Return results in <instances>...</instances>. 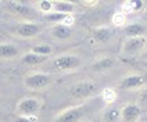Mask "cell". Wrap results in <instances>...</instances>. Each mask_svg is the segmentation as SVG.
I'll return each instance as SVG.
<instances>
[{"label":"cell","mask_w":147,"mask_h":122,"mask_svg":"<svg viewBox=\"0 0 147 122\" xmlns=\"http://www.w3.org/2000/svg\"><path fill=\"white\" fill-rule=\"evenodd\" d=\"M111 22H113V25H115V26H122V25H125V22H126V16L123 14L122 11H117V13H114L113 17H111Z\"/></svg>","instance_id":"23"},{"label":"cell","mask_w":147,"mask_h":122,"mask_svg":"<svg viewBox=\"0 0 147 122\" xmlns=\"http://www.w3.org/2000/svg\"><path fill=\"white\" fill-rule=\"evenodd\" d=\"M97 92V85L92 81H79L69 86L68 89V94L72 98L81 100V98H86L93 96Z\"/></svg>","instance_id":"2"},{"label":"cell","mask_w":147,"mask_h":122,"mask_svg":"<svg viewBox=\"0 0 147 122\" xmlns=\"http://www.w3.org/2000/svg\"><path fill=\"white\" fill-rule=\"evenodd\" d=\"M40 108V101L35 97L21 98L17 104V113L18 117H32L36 115Z\"/></svg>","instance_id":"3"},{"label":"cell","mask_w":147,"mask_h":122,"mask_svg":"<svg viewBox=\"0 0 147 122\" xmlns=\"http://www.w3.org/2000/svg\"><path fill=\"white\" fill-rule=\"evenodd\" d=\"M31 51L35 53V54H39V56H46V57H49V54L53 51V50H51V47H50L49 44L43 43V44H38V46L32 47Z\"/></svg>","instance_id":"22"},{"label":"cell","mask_w":147,"mask_h":122,"mask_svg":"<svg viewBox=\"0 0 147 122\" xmlns=\"http://www.w3.org/2000/svg\"><path fill=\"white\" fill-rule=\"evenodd\" d=\"M68 16V14H61V13H56V11H51V13H47L45 14V20H47L49 22H57V24H61L64 21V18Z\"/></svg>","instance_id":"21"},{"label":"cell","mask_w":147,"mask_h":122,"mask_svg":"<svg viewBox=\"0 0 147 122\" xmlns=\"http://www.w3.org/2000/svg\"><path fill=\"white\" fill-rule=\"evenodd\" d=\"M123 32L126 35V38H138V36H144L146 33V28L144 25L140 22H133L125 26Z\"/></svg>","instance_id":"11"},{"label":"cell","mask_w":147,"mask_h":122,"mask_svg":"<svg viewBox=\"0 0 147 122\" xmlns=\"http://www.w3.org/2000/svg\"><path fill=\"white\" fill-rule=\"evenodd\" d=\"M139 98H140V103H142V104L147 106V88H144V89L140 92Z\"/></svg>","instance_id":"27"},{"label":"cell","mask_w":147,"mask_h":122,"mask_svg":"<svg viewBox=\"0 0 147 122\" xmlns=\"http://www.w3.org/2000/svg\"><path fill=\"white\" fill-rule=\"evenodd\" d=\"M76 4L72 1H53V11L61 14H74Z\"/></svg>","instance_id":"13"},{"label":"cell","mask_w":147,"mask_h":122,"mask_svg":"<svg viewBox=\"0 0 147 122\" xmlns=\"http://www.w3.org/2000/svg\"><path fill=\"white\" fill-rule=\"evenodd\" d=\"M18 49L11 43H3L0 44V57L1 58H14L18 56Z\"/></svg>","instance_id":"15"},{"label":"cell","mask_w":147,"mask_h":122,"mask_svg":"<svg viewBox=\"0 0 147 122\" xmlns=\"http://www.w3.org/2000/svg\"><path fill=\"white\" fill-rule=\"evenodd\" d=\"M85 117V108L82 106L69 107L54 118L53 122H81Z\"/></svg>","instance_id":"5"},{"label":"cell","mask_w":147,"mask_h":122,"mask_svg":"<svg viewBox=\"0 0 147 122\" xmlns=\"http://www.w3.org/2000/svg\"><path fill=\"white\" fill-rule=\"evenodd\" d=\"M114 65H115V58L103 57V58H100V60L94 61V63L92 64V69L96 71V72H104V71L111 69Z\"/></svg>","instance_id":"10"},{"label":"cell","mask_w":147,"mask_h":122,"mask_svg":"<svg viewBox=\"0 0 147 122\" xmlns=\"http://www.w3.org/2000/svg\"><path fill=\"white\" fill-rule=\"evenodd\" d=\"M101 97H103V100L106 103L111 104V103H114L115 100H117V92L113 88H106V89H103V92H101Z\"/></svg>","instance_id":"20"},{"label":"cell","mask_w":147,"mask_h":122,"mask_svg":"<svg viewBox=\"0 0 147 122\" xmlns=\"http://www.w3.org/2000/svg\"><path fill=\"white\" fill-rule=\"evenodd\" d=\"M74 21H75V17L72 16V14H68V16L64 18V21L61 22L63 25H65V26H69L71 28V25L74 24Z\"/></svg>","instance_id":"26"},{"label":"cell","mask_w":147,"mask_h":122,"mask_svg":"<svg viewBox=\"0 0 147 122\" xmlns=\"http://www.w3.org/2000/svg\"><path fill=\"white\" fill-rule=\"evenodd\" d=\"M147 47L146 36H138V38H126V40L122 43L121 54L125 57H136L142 54Z\"/></svg>","instance_id":"1"},{"label":"cell","mask_w":147,"mask_h":122,"mask_svg":"<svg viewBox=\"0 0 147 122\" xmlns=\"http://www.w3.org/2000/svg\"><path fill=\"white\" fill-rule=\"evenodd\" d=\"M47 60L46 56H39V54H35L32 51H29V53H26L24 54V58H22V61H24L25 64H29V65H38V64H42V63H45Z\"/></svg>","instance_id":"16"},{"label":"cell","mask_w":147,"mask_h":122,"mask_svg":"<svg viewBox=\"0 0 147 122\" xmlns=\"http://www.w3.org/2000/svg\"><path fill=\"white\" fill-rule=\"evenodd\" d=\"M38 118L32 115V117H17L16 118V122H36Z\"/></svg>","instance_id":"25"},{"label":"cell","mask_w":147,"mask_h":122,"mask_svg":"<svg viewBox=\"0 0 147 122\" xmlns=\"http://www.w3.org/2000/svg\"><path fill=\"white\" fill-rule=\"evenodd\" d=\"M93 36L94 39L100 43H107V42L111 39L113 36V32L108 26H97L94 31H93Z\"/></svg>","instance_id":"14"},{"label":"cell","mask_w":147,"mask_h":122,"mask_svg":"<svg viewBox=\"0 0 147 122\" xmlns=\"http://www.w3.org/2000/svg\"><path fill=\"white\" fill-rule=\"evenodd\" d=\"M143 57H144V60L147 61V47H146V50L143 51Z\"/></svg>","instance_id":"28"},{"label":"cell","mask_w":147,"mask_h":122,"mask_svg":"<svg viewBox=\"0 0 147 122\" xmlns=\"http://www.w3.org/2000/svg\"><path fill=\"white\" fill-rule=\"evenodd\" d=\"M81 65V58L75 54H63L54 60V67L60 71H71Z\"/></svg>","instance_id":"6"},{"label":"cell","mask_w":147,"mask_h":122,"mask_svg":"<svg viewBox=\"0 0 147 122\" xmlns=\"http://www.w3.org/2000/svg\"><path fill=\"white\" fill-rule=\"evenodd\" d=\"M142 6H143V3L142 1H136V0H133V1H125L122 4V13L125 16L129 14V13H135L139 8H142Z\"/></svg>","instance_id":"19"},{"label":"cell","mask_w":147,"mask_h":122,"mask_svg":"<svg viewBox=\"0 0 147 122\" xmlns=\"http://www.w3.org/2000/svg\"><path fill=\"white\" fill-rule=\"evenodd\" d=\"M121 119V110L117 107H110L104 113V121L106 122H118Z\"/></svg>","instance_id":"17"},{"label":"cell","mask_w":147,"mask_h":122,"mask_svg":"<svg viewBox=\"0 0 147 122\" xmlns=\"http://www.w3.org/2000/svg\"><path fill=\"white\" fill-rule=\"evenodd\" d=\"M51 82V76L49 73H43V72H35L31 73L28 76H25L24 85L28 89H43L46 86H49V83Z\"/></svg>","instance_id":"4"},{"label":"cell","mask_w":147,"mask_h":122,"mask_svg":"<svg viewBox=\"0 0 147 122\" xmlns=\"http://www.w3.org/2000/svg\"><path fill=\"white\" fill-rule=\"evenodd\" d=\"M146 16H147V11H146Z\"/></svg>","instance_id":"30"},{"label":"cell","mask_w":147,"mask_h":122,"mask_svg":"<svg viewBox=\"0 0 147 122\" xmlns=\"http://www.w3.org/2000/svg\"><path fill=\"white\" fill-rule=\"evenodd\" d=\"M144 67H146V68H147V61H146V63H144Z\"/></svg>","instance_id":"29"},{"label":"cell","mask_w":147,"mask_h":122,"mask_svg":"<svg viewBox=\"0 0 147 122\" xmlns=\"http://www.w3.org/2000/svg\"><path fill=\"white\" fill-rule=\"evenodd\" d=\"M51 33L54 38H57L60 40H67L72 36V29L63 24H56L51 28Z\"/></svg>","instance_id":"12"},{"label":"cell","mask_w":147,"mask_h":122,"mask_svg":"<svg viewBox=\"0 0 147 122\" xmlns=\"http://www.w3.org/2000/svg\"><path fill=\"white\" fill-rule=\"evenodd\" d=\"M144 78L142 75H138V73H133V75H128L125 76L121 82V88L126 90H132V89H139V88H143L144 86Z\"/></svg>","instance_id":"8"},{"label":"cell","mask_w":147,"mask_h":122,"mask_svg":"<svg viewBox=\"0 0 147 122\" xmlns=\"http://www.w3.org/2000/svg\"><path fill=\"white\" fill-rule=\"evenodd\" d=\"M42 31V26L36 22H24V24L17 25L16 33L22 38H33L39 35Z\"/></svg>","instance_id":"7"},{"label":"cell","mask_w":147,"mask_h":122,"mask_svg":"<svg viewBox=\"0 0 147 122\" xmlns=\"http://www.w3.org/2000/svg\"><path fill=\"white\" fill-rule=\"evenodd\" d=\"M39 8H40V11H43L45 14L51 13V11H53V1H49V0H42L40 3H39Z\"/></svg>","instance_id":"24"},{"label":"cell","mask_w":147,"mask_h":122,"mask_svg":"<svg viewBox=\"0 0 147 122\" xmlns=\"http://www.w3.org/2000/svg\"><path fill=\"white\" fill-rule=\"evenodd\" d=\"M8 7L11 8L14 13L22 14V16H28V14L32 13V10L28 7V6H25L22 3H18V1H11V3H8Z\"/></svg>","instance_id":"18"},{"label":"cell","mask_w":147,"mask_h":122,"mask_svg":"<svg viewBox=\"0 0 147 122\" xmlns=\"http://www.w3.org/2000/svg\"><path fill=\"white\" fill-rule=\"evenodd\" d=\"M140 114H142L140 107L136 104H126L121 110V118L125 122H136L139 119Z\"/></svg>","instance_id":"9"}]
</instances>
